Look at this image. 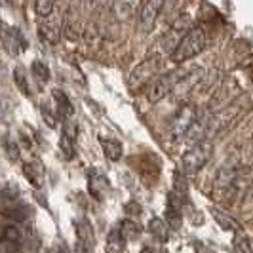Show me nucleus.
<instances>
[{
    "instance_id": "nucleus-1",
    "label": "nucleus",
    "mask_w": 253,
    "mask_h": 253,
    "mask_svg": "<svg viewBox=\"0 0 253 253\" xmlns=\"http://www.w3.org/2000/svg\"><path fill=\"white\" fill-rule=\"evenodd\" d=\"M206 48V35L200 27H192L190 31H187L183 37L179 38L177 48L171 51L169 59L173 63H183L190 57L198 55L200 51Z\"/></svg>"
},
{
    "instance_id": "nucleus-2",
    "label": "nucleus",
    "mask_w": 253,
    "mask_h": 253,
    "mask_svg": "<svg viewBox=\"0 0 253 253\" xmlns=\"http://www.w3.org/2000/svg\"><path fill=\"white\" fill-rule=\"evenodd\" d=\"M211 152H213V145L210 141H204V143H198V145L190 147L189 151L183 154V158H181V169L185 173L200 171L204 166L208 164V160L211 158Z\"/></svg>"
},
{
    "instance_id": "nucleus-3",
    "label": "nucleus",
    "mask_w": 253,
    "mask_h": 253,
    "mask_svg": "<svg viewBox=\"0 0 253 253\" xmlns=\"http://www.w3.org/2000/svg\"><path fill=\"white\" fill-rule=\"evenodd\" d=\"M198 118H200V114L196 111V107H192V105L181 107L177 111V114L173 116L171 124H169V135H171V139L173 141L185 139L187 133L190 131V127L198 122Z\"/></svg>"
},
{
    "instance_id": "nucleus-4",
    "label": "nucleus",
    "mask_w": 253,
    "mask_h": 253,
    "mask_svg": "<svg viewBox=\"0 0 253 253\" xmlns=\"http://www.w3.org/2000/svg\"><path fill=\"white\" fill-rule=\"evenodd\" d=\"M63 19H65V10L57 4L55 10L51 15L44 17V19H38V33L42 40L50 42V44H55L59 38H61V33H63Z\"/></svg>"
},
{
    "instance_id": "nucleus-5",
    "label": "nucleus",
    "mask_w": 253,
    "mask_h": 253,
    "mask_svg": "<svg viewBox=\"0 0 253 253\" xmlns=\"http://www.w3.org/2000/svg\"><path fill=\"white\" fill-rule=\"evenodd\" d=\"M185 73L183 71H173L169 75H164L160 78H156L149 86V91H147V97L151 103H158L160 99H164L166 95H169L171 91H175V88L179 86V82L183 80Z\"/></svg>"
},
{
    "instance_id": "nucleus-6",
    "label": "nucleus",
    "mask_w": 253,
    "mask_h": 253,
    "mask_svg": "<svg viewBox=\"0 0 253 253\" xmlns=\"http://www.w3.org/2000/svg\"><path fill=\"white\" fill-rule=\"evenodd\" d=\"M158 67H160V59H158V57H152V59L143 61V63H141L137 69H133V73L129 75V80H127L129 88L137 89V88H141V86H145V84H149V82L152 84V76L156 75Z\"/></svg>"
},
{
    "instance_id": "nucleus-7",
    "label": "nucleus",
    "mask_w": 253,
    "mask_h": 253,
    "mask_svg": "<svg viewBox=\"0 0 253 253\" xmlns=\"http://www.w3.org/2000/svg\"><path fill=\"white\" fill-rule=\"evenodd\" d=\"M164 8V2L162 0H149V2H143L137 12V25H139L141 33L149 35L152 31V27L156 23V17L160 10Z\"/></svg>"
},
{
    "instance_id": "nucleus-8",
    "label": "nucleus",
    "mask_w": 253,
    "mask_h": 253,
    "mask_svg": "<svg viewBox=\"0 0 253 253\" xmlns=\"http://www.w3.org/2000/svg\"><path fill=\"white\" fill-rule=\"evenodd\" d=\"M75 234H76V248L80 253H88L93 250L95 246V234H93V227L86 217L78 219L75 223Z\"/></svg>"
},
{
    "instance_id": "nucleus-9",
    "label": "nucleus",
    "mask_w": 253,
    "mask_h": 253,
    "mask_svg": "<svg viewBox=\"0 0 253 253\" xmlns=\"http://www.w3.org/2000/svg\"><path fill=\"white\" fill-rule=\"evenodd\" d=\"M76 133H78V124L75 120H65L63 122V131H61V139H59V149L63 152V156L67 160H71L75 156V141H76Z\"/></svg>"
},
{
    "instance_id": "nucleus-10",
    "label": "nucleus",
    "mask_w": 253,
    "mask_h": 253,
    "mask_svg": "<svg viewBox=\"0 0 253 253\" xmlns=\"http://www.w3.org/2000/svg\"><path fill=\"white\" fill-rule=\"evenodd\" d=\"M2 44L10 55H19L27 48V40L17 27H10L2 33Z\"/></svg>"
},
{
    "instance_id": "nucleus-11",
    "label": "nucleus",
    "mask_w": 253,
    "mask_h": 253,
    "mask_svg": "<svg viewBox=\"0 0 253 253\" xmlns=\"http://www.w3.org/2000/svg\"><path fill=\"white\" fill-rule=\"evenodd\" d=\"M183 192L177 190H171L168 194V202H166V217H168V223H171L173 227H177L181 223V217H183Z\"/></svg>"
},
{
    "instance_id": "nucleus-12",
    "label": "nucleus",
    "mask_w": 253,
    "mask_h": 253,
    "mask_svg": "<svg viewBox=\"0 0 253 253\" xmlns=\"http://www.w3.org/2000/svg\"><path fill=\"white\" fill-rule=\"evenodd\" d=\"M109 189V179L99 168H91L88 171V190L95 200H103L105 192Z\"/></svg>"
},
{
    "instance_id": "nucleus-13",
    "label": "nucleus",
    "mask_w": 253,
    "mask_h": 253,
    "mask_svg": "<svg viewBox=\"0 0 253 253\" xmlns=\"http://www.w3.org/2000/svg\"><path fill=\"white\" fill-rule=\"evenodd\" d=\"M238 173H240V166H223V168H219L215 173V189L221 190L223 194H227L230 187L234 185Z\"/></svg>"
},
{
    "instance_id": "nucleus-14",
    "label": "nucleus",
    "mask_w": 253,
    "mask_h": 253,
    "mask_svg": "<svg viewBox=\"0 0 253 253\" xmlns=\"http://www.w3.org/2000/svg\"><path fill=\"white\" fill-rule=\"evenodd\" d=\"M202 76H204V69H190V71H187L185 76H183V80L179 82V86L175 88V91L183 93V95L189 93L190 89L202 80Z\"/></svg>"
},
{
    "instance_id": "nucleus-15",
    "label": "nucleus",
    "mask_w": 253,
    "mask_h": 253,
    "mask_svg": "<svg viewBox=\"0 0 253 253\" xmlns=\"http://www.w3.org/2000/svg\"><path fill=\"white\" fill-rule=\"evenodd\" d=\"M99 143H101V149L105 152V156L109 158V160H120L122 158V143L118 139H114V137H99Z\"/></svg>"
},
{
    "instance_id": "nucleus-16",
    "label": "nucleus",
    "mask_w": 253,
    "mask_h": 253,
    "mask_svg": "<svg viewBox=\"0 0 253 253\" xmlns=\"http://www.w3.org/2000/svg\"><path fill=\"white\" fill-rule=\"evenodd\" d=\"M53 99L57 103V114L63 120H71V116L75 114V107H73V103L69 101V97L61 89H53Z\"/></svg>"
},
{
    "instance_id": "nucleus-17",
    "label": "nucleus",
    "mask_w": 253,
    "mask_h": 253,
    "mask_svg": "<svg viewBox=\"0 0 253 253\" xmlns=\"http://www.w3.org/2000/svg\"><path fill=\"white\" fill-rule=\"evenodd\" d=\"M23 173L25 177L35 185V187H42L44 183V168L38 160H33V162H27L25 168H23Z\"/></svg>"
},
{
    "instance_id": "nucleus-18",
    "label": "nucleus",
    "mask_w": 253,
    "mask_h": 253,
    "mask_svg": "<svg viewBox=\"0 0 253 253\" xmlns=\"http://www.w3.org/2000/svg\"><path fill=\"white\" fill-rule=\"evenodd\" d=\"M2 242L6 244H13V246H21L23 242V230L19 225H6L4 230H2Z\"/></svg>"
},
{
    "instance_id": "nucleus-19",
    "label": "nucleus",
    "mask_w": 253,
    "mask_h": 253,
    "mask_svg": "<svg viewBox=\"0 0 253 253\" xmlns=\"http://www.w3.org/2000/svg\"><path fill=\"white\" fill-rule=\"evenodd\" d=\"M124 236L120 232V227H114L107 238V253H120L124 250Z\"/></svg>"
},
{
    "instance_id": "nucleus-20",
    "label": "nucleus",
    "mask_w": 253,
    "mask_h": 253,
    "mask_svg": "<svg viewBox=\"0 0 253 253\" xmlns=\"http://www.w3.org/2000/svg\"><path fill=\"white\" fill-rule=\"evenodd\" d=\"M141 4L137 2H114L113 4V12L116 17L120 19H127L129 15H133V12H139Z\"/></svg>"
},
{
    "instance_id": "nucleus-21",
    "label": "nucleus",
    "mask_w": 253,
    "mask_h": 253,
    "mask_svg": "<svg viewBox=\"0 0 253 253\" xmlns=\"http://www.w3.org/2000/svg\"><path fill=\"white\" fill-rule=\"evenodd\" d=\"M149 232H151L152 236H156L160 242H166L168 236H169L168 225H166L162 219H158V217H152L151 221H149Z\"/></svg>"
},
{
    "instance_id": "nucleus-22",
    "label": "nucleus",
    "mask_w": 253,
    "mask_h": 253,
    "mask_svg": "<svg viewBox=\"0 0 253 253\" xmlns=\"http://www.w3.org/2000/svg\"><path fill=\"white\" fill-rule=\"evenodd\" d=\"M211 215L215 217V221L221 225V227L225 228V230H232V232H238V223L232 219V217H228V215H225L221 210H217V208H213L211 210Z\"/></svg>"
},
{
    "instance_id": "nucleus-23",
    "label": "nucleus",
    "mask_w": 253,
    "mask_h": 253,
    "mask_svg": "<svg viewBox=\"0 0 253 253\" xmlns=\"http://www.w3.org/2000/svg\"><path fill=\"white\" fill-rule=\"evenodd\" d=\"M4 217L6 219H12L15 223H21V221H27L29 217V210L25 206H13V208H4Z\"/></svg>"
},
{
    "instance_id": "nucleus-24",
    "label": "nucleus",
    "mask_w": 253,
    "mask_h": 253,
    "mask_svg": "<svg viewBox=\"0 0 253 253\" xmlns=\"http://www.w3.org/2000/svg\"><path fill=\"white\" fill-rule=\"evenodd\" d=\"M118 227H120V232H122L124 240H131V238L139 236V232H141L139 225H137L135 221H131V219H126V221H122Z\"/></svg>"
},
{
    "instance_id": "nucleus-25",
    "label": "nucleus",
    "mask_w": 253,
    "mask_h": 253,
    "mask_svg": "<svg viewBox=\"0 0 253 253\" xmlns=\"http://www.w3.org/2000/svg\"><path fill=\"white\" fill-rule=\"evenodd\" d=\"M55 6L57 4L51 2V0H38V2H35V13L38 15V19H44V17L53 13Z\"/></svg>"
},
{
    "instance_id": "nucleus-26",
    "label": "nucleus",
    "mask_w": 253,
    "mask_h": 253,
    "mask_svg": "<svg viewBox=\"0 0 253 253\" xmlns=\"http://www.w3.org/2000/svg\"><path fill=\"white\" fill-rule=\"evenodd\" d=\"M232 248H234V252L236 253H252V244H250V238L248 236H244L242 232H236V236H234V242H232Z\"/></svg>"
},
{
    "instance_id": "nucleus-27",
    "label": "nucleus",
    "mask_w": 253,
    "mask_h": 253,
    "mask_svg": "<svg viewBox=\"0 0 253 253\" xmlns=\"http://www.w3.org/2000/svg\"><path fill=\"white\" fill-rule=\"evenodd\" d=\"M13 82L17 84V88L21 89L25 95H29V86H27V76H25V69L23 67H15L13 69Z\"/></svg>"
},
{
    "instance_id": "nucleus-28",
    "label": "nucleus",
    "mask_w": 253,
    "mask_h": 253,
    "mask_svg": "<svg viewBox=\"0 0 253 253\" xmlns=\"http://www.w3.org/2000/svg\"><path fill=\"white\" fill-rule=\"evenodd\" d=\"M31 71H33V75L37 76L40 82H48L50 80V69H48V65L42 63V61H35L33 67H31Z\"/></svg>"
},
{
    "instance_id": "nucleus-29",
    "label": "nucleus",
    "mask_w": 253,
    "mask_h": 253,
    "mask_svg": "<svg viewBox=\"0 0 253 253\" xmlns=\"http://www.w3.org/2000/svg\"><path fill=\"white\" fill-rule=\"evenodd\" d=\"M4 151H6V156H8L12 162L19 160V149H17V145H15L13 141H10V139L4 141Z\"/></svg>"
},
{
    "instance_id": "nucleus-30",
    "label": "nucleus",
    "mask_w": 253,
    "mask_h": 253,
    "mask_svg": "<svg viewBox=\"0 0 253 253\" xmlns=\"http://www.w3.org/2000/svg\"><path fill=\"white\" fill-rule=\"evenodd\" d=\"M51 253H65V252H61V250H55V252H51Z\"/></svg>"
}]
</instances>
